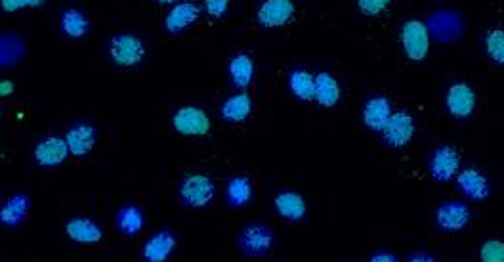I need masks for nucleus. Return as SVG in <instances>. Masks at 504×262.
Instances as JSON below:
<instances>
[{
	"instance_id": "nucleus-17",
	"label": "nucleus",
	"mask_w": 504,
	"mask_h": 262,
	"mask_svg": "<svg viewBox=\"0 0 504 262\" xmlns=\"http://www.w3.org/2000/svg\"><path fill=\"white\" fill-rule=\"evenodd\" d=\"M392 113H394V106H392L390 98L378 94V96L369 98L363 103L362 123L370 130V133H382L384 127L388 125Z\"/></svg>"
},
{
	"instance_id": "nucleus-20",
	"label": "nucleus",
	"mask_w": 504,
	"mask_h": 262,
	"mask_svg": "<svg viewBox=\"0 0 504 262\" xmlns=\"http://www.w3.org/2000/svg\"><path fill=\"white\" fill-rule=\"evenodd\" d=\"M252 110H255V102H252L248 93L241 90V93L232 94L222 102L220 117H222V121H225V123L237 125V123L247 121L250 113H252Z\"/></svg>"
},
{
	"instance_id": "nucleus-7",
	"label": "nucleus",
	"mask_w": 504,
	"mask_h": 262,
	"mask_svg": "<svg viewBox=\"0 0 504 262\" xmlns=\"http://www.w3.org/2000/svg\"><path fill=\"white\" fill-rule=\"evenodd\" d=\"M415 133H417V125H415L413 115L405 110H397L392 113L388 125L384 127L380 135H382L384 143H388L390 148L402 150L409 146L411 140L415 138Z\"/></svg>"
},
{
	"instance_id": "nucleus-13",
	"label": "nucleus",
	"mask_w": 504,
	"mask_h": 262,
	"mask_svg": "<svg viewBox=\"0 0 504 262\" xmlns=\"http://www.w3.org/2000/svg\"><path fill=\"white\" fill-rule=\"evenodd\" d=\"M176 245H178L176 233L168 228H161L143 242L140 255L145 262H165L175 255Z\"/></svg>"
},
{
	"instance_id": "nucleus-21",
	"label": "nucleus",
	"mask_w": 504,
	"mask_h": 262,
	"mask_svg": "<svg viewBox=\"0 0 504 262\" xmlns=\"http://www.w3.org/2000/svg\"><path fill=\"white\" fill-rule=\"evenodd\" d=\"M224 198L225 203H228L232 209H243L255 200V184H252L250 178L243 175H235L225 180Z\"/></svg>"
},
{
	"instance_id": "nucleus-29",
	"label": "nucleus",
	"mask_w": 504,
	"mask_h": 262,
	"mask_svg": "<svg viewBox=\"0 0 504 262\" xmlns=\"http://www.w3.org/2000/svg\"><path fill=\"white\" fill-rule=\"evenodd\" d=\"M394 0H355L357 10L367 18H378L390 8Z\"/></svg>"
},
{
	"instance_id": "nucleus-9",
	"label": "nucleus",
	"mask_w": 504,
	"mask_h": 262,
	"mask_svg": "<svg viewBox=\"0 0 504 262\" xmlns=\"http://www.w3.org/2000/svg\"><path fill=\"white\" fill-rule=\"evenodd\" d=\"M69 155L71 151L68 146V140H65V136H58V135L41 138L35 143L33 150L35 163L43 168H56L68 161Z\"/></svg>"
},
{
	"instance_id": "nucleus-22",
	"label": "nucleus",
	"mask_w": 504,
	"mask_h": 262,
	"mask_svg": "<svg viewBox=\"0 0 504 262\" xmlns=\"http://www.w3.org/2000/svg\"><path fill=\"white\" fill-rule=\"evenodd\" d=\"M255 73H256L255 60L245 54V52H239V54L230 58L228 78L235 88L247 90L252 85V81H255Z\"/></svg>"
},
{
	"instance_id": "nucleus-14",
	"label": "nucleus",
	"mask_w": 504,
	"mask_h": 262,
	"mask_svg": "<svg viewBox=\"0 0 504 262\" xmlns=\"http://www.w3.org/2000/svg\"><path fill=\"white\" fill-rule=\"evenodd\" d=\"M65 235L69 242L77 245H98L103 240V230L94 218L85 217V215H75L68 222H65Z\"/></svg>"
},
{
	"instance_id": "nucleus-27",
	"label": "nucleus",
	"mask_w": 504,
	"mask_h": 262,
	"mask_svg": "<svg viewBox=\"0 0 504 262\" xmlns=\"http://www.w3.org/2000/svg\"><path fill=\"white\" fill-rule=\"evenodd\" d=\"M25 43L20 35L3 33L0 37V65L3 70H12L25 58Z\"/></svg>"
},
{
	"instance_id": "nucleus-32",
	"label": "nucleus",
	"mask_w": 504,
	"mask_h": 262,
	"mask_svg": "<svg viewBox=\"0 0 504 262\" xmlns=\"http://www.w3.org/2000/svg\"><path fill=\"white\" fill-rule=\"evenodd\" d=\"M232 0H203V10L212 20H220L228 14Z\"/></svg>"
},
{
	"instance_id": "nucleus-5",
	"label": "nucleus",
	"mask_w": 504,
	"mask_h": 262,
	"mask_svg": "<svg viewBox=\"0 0 504 262\" xmlns=\"http://www.w3.org/2000/svg\"><path fill=\"white\" fill-rule=\"evenodd\" d=\"M237 245L239 251L245 257L256 258V257H266L273 245H275V233L268 225H248L245 226L237 235Z\"/></svg>"
},
{
	"instance_id": "nucleus-19",
	"label": "nucleus",
	"mask_w": 504,
	"mask_h": 262,
	"mask_svg": "<svg viewBox=\"0 0 504 262\" xmlns=\"http://www.w3.org/2000/svg\"><path fill=\"white\" fill-rule=\"evenodd\" d=\"M31 211V200L28 193H12L0 207V222L6 228H18L28 220Z\"/></svg>"
},
{
	"instance_id": "nucleus-24",
	"label": "nucleus",
	"mask_w": 504,
	"mask_h": 262,
	"mask_svg": "<svg viewBox=\"0 0 504 262\" xmlns=\"http://www.w3.org/2000/svg\"><path fill=\"white\" fill-rule=\"evenodd\" d=\"M340 98H342V88H340L338 78L329 71L317 73L315 75V100L313 102L320 103V106L325 108V110H330V108L337 106Z\"/></svg>"
},
{
	"instance_id": "nucleus-33",
	"label": "nucleus",
	"mask_w": 504,
	"mask_h": 262,
	"mask_svg": "<svg viewBox=\"0 0 504 262\" xmlns=\"http://www.w3.org/2000/svg\"><path fill=\"white\" fill-rule=\"evenodd\" d=\"M14 93H16L14 81H12V78H3V81H0V96L8 98V96H12Z\"/></svg>"
},
{
	"instance_id": "nucleus-4",
	"label": "nucleus",
	"mask_w": 504,
	"mask_h": 262,
	"mask_svg": "<svg viewBox=\"0 0 504 262\" xmlns=\"http://www.w3.org/2000/svg\"><path fill=\"white\" fill-rule=\"evenodd\" d=\"M172 128H175V133L185 138H201L207 136L212 128V121L208 113L199 108L193 106V103H188V106H180L175 115H172Z\"/></svg>"
},
{
	"instance_id": "nucleus-15",
	"label": "nucleus",
	"mask_w": 504,
	"mask_h": 262,
	"mask_svg": "<svg viewBox=\"0 0 504 262\" xmlns=\"http://www.w3.org/2000/svg\"><path fill=\"white\" fill-rule=\"evenodd\" d=\"M455 184L464 198L470 201H484L489 198V193H491L489 178L476 167L460 168V173L455 178Z\"/></svg>"
},
{
	"instance_id": "nucleus-1",
	"label": "nucleus",
	"mask_w": 504,
	"mask_h": 262,
	"mask_svg": "<svg viewBox=\"0 0 504 262\" xmlns=\"http://www.w3.org/2000/svg\"><path fill=\"white\" fill-rule=\"evenodd\" d=\"M110 60L117 68L132 70L145 60V43L134 33H115L108 43Z\"/></svg>"
},
{
	"instance_id": "nucleus-36",
	"label": "nucleus",
	"mask_w": 504,
	"mask_h": 262,
	"mask_svg": "<svg viewBox=\"0 0 504 262\" xmlns=\"http://www.w3.org/2000/svg\"><path fill=\"white\" fill-rule=\"evenodd\" d=\"M159 4H165V6H172V4H178L182 0H157Z\"/></svg>"
},
{
	"instance_id": "nucleus-6",
	"label": "nucleus",
	"mask_w": 504,
	"mask_h": 262,
	"mask_svg": "<svg viewBox=\"0 0 504 262\" xmlns=\"http://www.w3.org/2000/svg\"><path fill=\"white\" fill-rule=\"evenodd\" d=\"M470 220H472L470 207L464 201H459V200L443 201L440 207L435 209V213H434L435 228L440 232H445V233L462 232L464 228L470 225Z\"/></svg>"
},
{
	"instance_id": "nucleus-26",
	"label": "nucleus",
	"mask_w": 504,
	"mask_h": 262,
	"mask_svg": "<svg viewBox=\"0 0 504 262\" xmlns=\"http://www.w3.org/2000/svg\"><path fill=\"white\" fill-rule=\"evenodd\" d=\"M287 86L290 96H295L300 102L315 100V75L308 70L290 71L287 78Z\"/></svg>"
},
{
	"instance_id": "nucleus-31",
	"label": "nucleus",
	"mask_w": 504,
	"mask_h": 262,
	"mask_svg": "<svg viewBox=\"0 0 504 262\" xmlns=\"http://www.w3.org/2000/svg\"><path fill=\"white\" fill-rule=\"evenodd\" d=\"M46 3L48 0H3V10L6 14H14V12H21V10L41 8Z\"/></svg>"
},
{
	"instance_id": "nucleus-11",
	"label": "nucleus",
	"mask_w": 504,
	"mask_h": 262,
	"mask_svg": "<svg viewBox=\"0 0 504 262\" xmlns=\"http://www.w3.org/2000/svg\"><path fill=\"white\" fill-rule=\"evenodd\" d=\"M477 106L476 90L468 83H453L445 93V110L453 119H468Z\"/></svg>"
},
{
	"instance_id": "nucleus-34",
	"label": "nucleus",
	"mask_w": 504,
	"mask_h": 262,
	"mask_svg": "<svg viewBox=\"0 0 504 262\" xmlns=\"http://www.w3.org/2000/svg\"><path fill=\"white\" fill-rule=\"evenodd\" d=\"M397 257L392 251H377L370 255V262H395Z\"/></svg>"
},
{
	"instance_id": "nucleus-28",
	"label": "nucleus",
	"mask_w": 504,
	"mask_h": 262,
	"mask_svg": "<svg viewBox=\"0 0 504 262\" xmlns=\"http://www.w3.org/2000/svg\"><path fill=\"white\" fill-rule=\"evenodd\" d=\"M484 46H485V54L491 61L497 65H504V29L502 28L489 29L484 38Z\"/></svg>"
},
{
	"instance_id": "nucleus-8",
	"label": "nucleus",
	"mask_w": 504,
	"mask_h": 262,
	"mask_svg": "<svg viewBox=\"0 0 504 262\" xmlns=\"http://www.w3.org/2000/svg\"><path fill=\"white\" fill-rule=\"evenodd\" d=\"M295 14V0H262L256 10V21L264 29H280L293 21Z\"/></svg>"
},
{
	"instance_id": "nucleus-30",
	"label": "nucleus",
	"mask_w": 504,
	"mask_h": 262,
	"mask_svg": "<svg viewBox=\"0 0 504 262\" xmlns=\"http://www.w3.org/2000/svg\"><path fill=\"white\" fill-rule=\"evenodd\" d=\"M480 258L484 262H504V242L487 240L480 247Z\"/></svg>"
},
{
	"instance_id": "nucleus-25",
	"label": "nucleus",
	"mask_w": 504,
	"mask_h": 262,
	"mask_svg": "<svg viewBox=\"0 0 504 262\" xmlns=\"http://www.w3.org/2000/svg\"><path fill=\"white\" fill-rule=\"evenodd\" d=\"M60 29L71 41H81L90 33V20L83 10L65 8L60 14Z\"/></svg>"
},
{
	"instance_id": "nucleus-35",
	"label": "nucleus",
	"mask_w": 504,
	"mask_h": 262,
	"mask_svg": "<svg viewBox=\"0 0 504 262\" xmlns=\"http://www.w3.org/2000/svg\"><path fill=\"white\" fill-rule=\"evenodd\" d=\"M407 260H411V262H432L435 258L430 253H413V255L407 257Z\"/></svg>"
},
{
	"instance_id": "nucleus-16",
	"label": "nucleus",
	"mask_w": 504,
	"mask_h": 262,
	"mask_svg": "<svg viewBox=\"0 0 504 262\" xmlns=\"http://www.w3.org/2000/svg\"><path fill=\"white\" fill-rule=\"evenodd\" d=\"M65 140H68V146L73 157L77 160H83V157L90 155L94 151L98 143V128L90 123H75L69 127L68 133H65Z\"/></svg>"
},
{
	"instance_id": "nucleus-10",
	"label": "nucleus",
	"mask_w": 504,
	"mask_h": 262,
	"mask_svg": "<svg viewBox=\"0 0 504 262\" xmlns=\"http://www.w3.org/2000/svg\"><path fill=\"white\" fill-rule=\"evenodd\" d=\"M460 153L453 146H440L430 155L428 173L435 182L445 184V182L457 178V175L460 173Z\"/></svg>"
},
{
	"instance_id": "nucleus-2",
	"label": "nucleus",
	"mask_w": 504,
	"mask_h": 262,
	"mask_svg": "<svg viewBox=\"0 0 504 262\" xmlns=\"http://www.w3.org/2000/svg\"><path fill=\"white\" fill-rule=\"evenodd\" d=\"M430 43L432 35L428 29V23L422 20H407L400 29V45L403 54L409 61L420 63L430 54Z\"/></svg>"
},
{
	"instance_id": "nucleus-18",
	"label": "nucleus",
	"mask_w": 504,
	"mask_h": 262,
	"mask_svg": "<svg viewBox=\"0 0 504 262\" xmlns=\"http://www.w3.org/2000/svg\"><path fill=\"white\" fill-rule=\"evenodd\" d=\"M273 209L280 218L287 222H300L308 215L306 200L298 192L283 190L273 198Z\"/></svg>"
},
{
	"instance_id": "nucleus-12",
	"label": "nucleus",
	"mask_w": 504,
	"mask_h": 262,
	"mask_svg": "<svg viewBox=\"0 0 504 262\" xmlns=\"http://www.w3.org/2000/svg\"><path fill=\"white\" fill-rule=\"evenodd\" d=\"M201 16V6L193 0H182L178 4H172L163 20V29L168 35H180L183 31H188L190 28L199 21Z\"/></svg>"
},
{
	"instance_id": "nucleus-23",
	"label": "nucleus",
	"mask_w": 504,
	"mask_h": 262,
	"mask_svg": "<svg viewBox=\"0 0 504 262\" xmlns=\"http://www.w3.org/2000/svg\"><path fill=\"white\" fill-rule=\"evenodd\" d=\"M115 226L125 238H136L145 228V215L138 205H123L115 215Z\"/></svg>"
},
{
	"instance_id": "nucleus-3",
	"label": "nucleus",
	"mask_w": 504,
	"mask_h": 262,
	"mask_svg": "<svg viewBox=\"0 0 504 262\" xmlns=\"http://www.w3.org/2000/svg\"><path fill=\"white\" fill-rule=\"evenodd\" d=\"M180 201L190 209H205L216 198V184L208 175H185L178 186Z\"/></svg>"
}]
</instances>
